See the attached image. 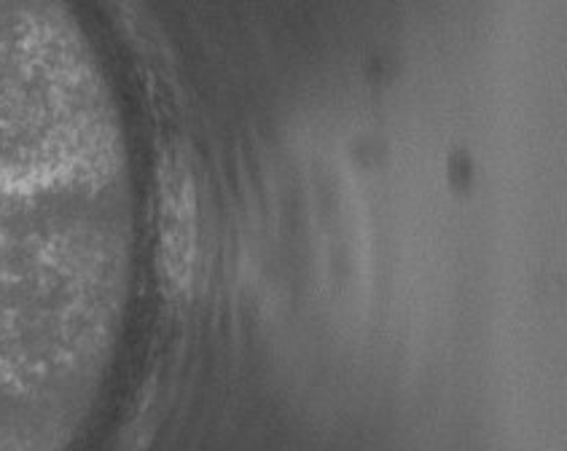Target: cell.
<instances>
[{
    "label": "cell",
    "instance_id": "cell-1",
    "mask_svg": "<svg viewBox=\"0 0 567 451\" xmlns=\"http://www.w3.org/2000/svg\"><path fill=\"white\" fill-rule=\"evenodd\" d=\"M188 180L186 178H173V193H169V272L175 277L188 272L192 266V237H186V231L192 229V193H188Z\"/></svg>",
    "mask_w": 567,
    "mask_h": 451
}]
</instances>
